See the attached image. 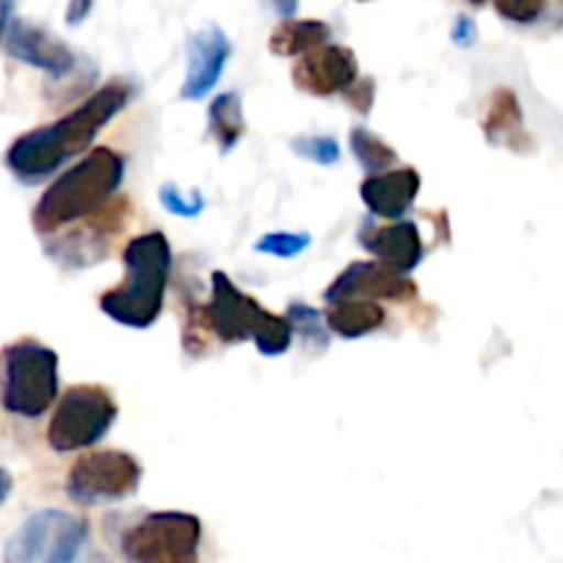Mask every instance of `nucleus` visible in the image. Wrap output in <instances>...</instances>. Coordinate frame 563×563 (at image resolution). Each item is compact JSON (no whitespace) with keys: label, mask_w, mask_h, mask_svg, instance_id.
Instances as JSON below:
<instances>
[{"label":"nucleus","mask_w":563,"mask_h":563,"mask_svg":"<svg viewBox=\"0 0 563 563\" xmlns=\"http://www.w3.org/2000/svg\"><path fill=\"white\" fill-rule=\"evenodd\" d=\"M210 282L213 288L208 305L188 307L186 338L194 332L191 343H186L188 354H194V349H205V334H213L224 345L254 340L257 351L265 356H279L290 349L294 323L288 316H276L260 307L252 296L235 288V282L224 271H216Z\"/></svg>","instance_id":"obj_2"},{"label":"nucleus","mask_w":563,"mask_h":563,"mask_svg":"<svg viewBox=\"0 0 563 563\" xmlns=\"http://www.w3.org/2000/svg\"><path fill=\"white\" fill-rule=\"evenodd\" d=\"M360 243L387 268L409 274L420 265L426 246L415 221H393L387 227H362Z\"/></svg>","instance_id":"obj_13"},{"label":"nucleus","mask_w":563,"mask_h":563,"mask_svg":"<svg viewBox=\"0 0 563 563\" xmlns=\"http://www.w3.org/2000/svg\"><path fill=\"white\" fill-rule=\"evenodd\" d=\"M86 536V519L62 508H45L14 530L7 544V563H75Z\"/></svg>","instance_id":"obj_7"},{"label":"nucleus","mask_w":563,"mask_h":563,"mask_svg":"<svg viewBox=\"0 0 563 563\" xmlns=\"http://www.w3.org/2000/svg\"><path fill=\"white\" fill-rule=\"evenodd\" d=\"M473 36H475V25H473V20H467V18L459 20V23H456V31H453V40L462 42V45H470V42H473Z\"/></svg>","instance_id":"obj_27"},{"label":"nucleus","mask_w":563,"mask_h":563,"mask_svg":"<svg viewBox=\"0 0 563 563\" xmlns=\"http://www.w3.org/2000/svg\"><path fill=\"white\" fill-rule=\"evenodd\" d=\"M89 9H91V0H73V7H69V12H67V20L73 25L80 23V20L89 14Z\"/></svg>","instance_id":"obj_28"},{"label":"nucleus","mask_w":563,"mask_h":563,"mask_svg":"<svg viewBox=\"0 0 563 563\" xmlns=\"http://www.w3.org/2000/svg\"><path fill=\"white\" fill-rule=\"evenodd\" d=\"M470 3H475V7H484L486 0H470Z\"/></svg>","instance_id":"obj_32"},{"label":"nucleus","mask_w":563,"mask_h":563,"mask_svg":"<svg viewBox=\"0 0 563 563\" xmlns=\"http://www.w3.org/2000/svg\"><path fill=\"white\" fill-rule=\"evenodd\" d=\"M288 318H290V323H294V332L296 329L301 332L305 343L318 345V349L329 345V332L321 321V312L312 310V307H307V305H294L288 310Z\"/></svg>","instance_id":"obj_21"},{"label":"nucleus","mask_w":563,"mask_h":563,"mask_svg":"<svg viewBox=\"0 0 563 563\" xmlns=\"http://www.w3.org/2000/svg\"><path fill=\"white\" fill-rule=\"evenodd\" d=\"M58 398V356L40 340L23 338L0 351V406L9 415H45Z\"/></svg>","instance_id":"obj_5"},{"label":"nucleus","mask_w":563,"mask_h":563,"mask_svg":"<svg viewBox=\"0 0 563 563\" xmlns=\"http://www.w3.org/2000/svg\"><path fill=\"white\" fill-rule=\"evenodd\" d=\"M161 202L172 216H183V219H194L205 210V199L197 191H194V197H183L177 186L161 188Z\"/></svg>","instance_id":"obj_25"},{"label":"nucleus","mask_w":563,"mask_h":563,"mask_svg":"<svg viewBox=\"0 0 563 563\" xmlns=\"http://www.w3.org/2000/svg\"><path fill=\"white\" fill-rule=\"evenodd\" d=\"M387 321V312L373 299H345L334 301L327 310V323L334 334L345 340L365 338V334L378 332Z\"/></svg>","instance_id":"obj_16"},{"label":"nucleus","mask_w":563,"mask_h":563,"mask_svg":"<svg viewBox=\"0 0 563 563\" xmlns=\"http://www.w3.org/2000/svg\"><path fill=\"white\" fill-rule=\"evenodd\" d=\"M332 36L327 23L321 20H285L279 29L271 34V53L274 56H307V53L323 47Z\"/></svg>","instance_id":"obj_18"},{"label":"nucleus","mask_w":563,"mask_h":563,"mask_svg":"<svg viewBox=\"0 0 563 563\" xmlns=\"http://www.w3.org/2000/svg\"><path fill=\"white\" fill-rule=\"evenodd\" d=\"M417 191H420V172L411 169V166L382 172V175H367V180L360 188L365 208L376 219L387 221L404 219L406 210L415 205Z\"/></svg>","instance_id":"obj_14"},{"label":"nucleus","mask_w":563,"mask_h":563,"mask_svg":"<svg viewBox=\"0 0 563 563\" xmlns=\"http://www.w3.org/2000/svg\"><path fill=\"white\" fill-rule=\"evenodd\" d=\"M232 45L219 25H205L202 31L188 42V73L183 84V100H202L219 84L227 62H230Z\"/></svg>","instance_id":"obj_12"},{"label":"nucleus","mask_w":563,"mask_h":563,"mask_svg":"<svg viewBox=\"0 0 563 563\" xmlns=\"http://www.w3.org/2000/svg\"><path fill=\"white\" fill-rule=\"evenodd\" d=\"M294 150L299 155H305V158L316 161L318 166H332L340 161L338 141L329 139V135H305V139H296Z\"/></svg>","instance_id":"obj_23"},{"label":"nucleus","mask_w":563,"mask_h":563,"mask_svg":"<svg viewBox=\"0 0 563 563\" xmlns=\"http://www.w3.org/2000/svg\"><path fill=\"white\" fill-rule=\"evenodd\" d=\"M373 95H376V84L371 78H360L349 91H345V102L354 108L356 113H371L373 108Z\"/></svg>","instance_id":"obj_26"},{"label":"nucleus","mask_w":563,"mask_h":563,"mask_svg":"<svg viewBox=\"0 0 563 563\" xmlns=\"http://www.w3.org/2000/svg\"><path fill=\"white\" fill-rule=\"evenodd\" d=\"M417 285L409 276L398 274V271L387 268L378 260H360L351 263L338 279L323 290L327 305L345 299H387V301H415L417 299Z\"/></svg>","instance_id":"obj_10"},{"label":"nucleus","mask_w":563,"mask_h":563,"mask_svg":"<svg viewBox=\"0 0 563 563\" xmlns=\"http://www.w3.org/2000/svg\"><path fill=\"white\" fill-rule=\"evenodd\" d=\"M122 257L124 279L100 296V310L128 329H147L158 321L169 288V238L158 230L133 238Z\"/></svg>","instance_id":"obj_3"},{"label":"nucleus","mask_w":563,"mask_h":563,"mask_svg":"<svg viewBox=\"0 0 563 563\" xmlns=\"http://www.w3.org/2000/svg\"><path fill=\"white\" fill-rule=\"evenodd\" d=\"M12 475L7 473V470L0 467V503H7V497L12 495Z\"/></svg>","instance_id":"obj_31"},{"label":"nucleus","mask_w":563,"mask_h":563,"mask_svg":"<svg viewBox=\"0 0 563 563\" xmlns=\"http://www.w3.org/2000/svg\"><path fill=\"white\" fill-rule=\"evenodd\" d=\"M128 86L122 80H111L64 119L23 133L7 153L9 172L25 186L56 175L67 161L91 147L95 135L128 106Z\"/></svg>","instance_id":"obj_1"},{"label":"nucleus","mask_w":563,"mask_h":563,"mask_svg":"<svg viewBox=\"0 0 563 563\" xmlns=\"http://www.w3.org/2000/svg\"><path fill=\"white\" fill-rule=\"evenodd\" d=\"M360 80V64L354 51L343 45H323L307 53L294 67L296 89L312 97L345 95Z\"/></svg>","instance_id":"obj_11"},{"label":"nucleus","mask_w":563,"mask_h":563,"mask_svg":"<svg viewBox=\"0 0 563 563\" xmlns=\"http://www.w3.org/2000/svg\"><path fill=\"white\" fill-rule=\"evenodd\" d=\"M7 51L18 62L40 67L51 75H67L75 69V53L47 31L29 23H12L7 31Z\"/></svg>","instance_id":"obj_15"},{"label":"nucleus","mask_w":563,"mask_h":563,"mask_svg":"<svg viewBox=\"0 0 563 563\" xmlns=\"http://www.w3.org/2000/svg\"><path fill=\"white\" fill-rule=\"evenodd\" d=\"M351 153H354V158L360 161L362 169H365L367 175H382V172H389L395 166V161H398L395 150L389 147V144H384L376 133H371V130L365 128L351 130Z\"/></svg>","instance_id":"obj_20"},{"label":"nucleus","mask_w":563,"mask_h":563,"mask_svg":"<svg viewBox=\"0 0 563 563\" xmlns=\"http://www.w3.org/2000/svg\"><path fill=\"white\" fill-rule=\"evenodd\" d=\"M14 0H0V40H7L9 23H12Z\"/></svg>","instance_id":"obj_29"},{"label":"nucleus","mask_w":563,"mask_h":563,"mask_svg":"<svg viewBox=\"0 0 563 563\" xmlns=\"http://www.w3.org/2000/svg\"><path fill=\"white\" fill-rule=\"evenodd\" d=\"M119 406L100 384H75L58 398L47 426V442L53 451L73 453L97 445L111 431Z\"/></svg>","instance_id":"obj_6"},{"label":"nucleus","mask_w":563,"mask_h":563,"mask_svg":"<svg viewBox=\"0 0 563 563\" xmlns=\"http://www.w3.org/2000/svg\"><path fill=\"white\" fill-rule=\"evenodd\" d=\"M497 14L514 25L539 23L547 9V0H495Z\"/></svg>","instance_id":"obj_24"},{"label":"nucleus","mask_w":563,"mask_h":563,"mask_svg":"<svg viewBox=\"0 0 563 563\" xmlns=\"http://www.w3.org/2000/svg\"><path fill=\"white\" fill-rule=\"evenodd\" d=\"M271 3H274V9L282 18H294L296 7H299V0H271Z\"/></svg>","instance_id":"obj_30"},{"label":"nucleus","mask_w":563,"mask_h":563,"mask_svg":"<svg viewBox=\"0 0 563 563\" xmlns=\"http://www.w3.org/2000/svg\"><path fill=\"white\" fill-rule=\"evenodd\" d=\"M310 246V238L307 235H294V232H271V235L260 238L254 243V252H263V254H274V257H296L299 252Z\"/></svg>","instance_id":"obj_22"},{"label":"nucleus","mask_w":563,"mask_h":563,"mask_svg":"<svg viewBox=\"0 0 563 563\" xmlns=\"http://www.w3.org/2000/svg\"><path fill=\"white\" fill-rule=\"evenodd\" d=\"M484 135L489 144H503V147H522V108H519L517 95L511 89H497L492 95L489 108L484 117Z\"/></svg>","instance_id":"obj_17"},{"label":"nucleus","mask_w":563,"mask_h":563,"mask_svg":"<svg viewBox=\"0 0 563 563\" xmlns=\"http://www.w3.org/2000/svg\"><path fill=\"white\" fill-rule=\"evenodd\" d=\"M210 119V133L213 139L219 141L221 153H230L235 147L238 141H241L243 130H246V122H243V111H241V97L235 91H224L213 100L208 111Z\"/></svg>","instance_id":"obj_19"},{"label":"nucleus","mask_w":563,"mask_h":563,"mask_svg":"<svg viewBox=\"0 0 563 563\" xmlns=\"http://www.w3.org/2000/svg\"><path fill=\"white\" fill-rule=\"evenodd\" d=\"M122 180V155L111 147H95L42 194L34 208V230L40 235H53L62 227L91 219L117 197Z\"/></svg>","instance_id":"obj_4"},{"label":"nucleus","mask_w":563,"mask_h":563,"mask_svg":"<svg viewBox=\"0 0 563 563\" xmlns=\"http://www.w3.org/2000/svg\"><path fill=\"white\" fill-rule=\"evenodd\" d=\"M141 484V464L122 451L80 456L67 475V495L80 506H100L130 497Z\"/></svg>","instance_id":"obj_9"},{"label":"nucleus","mask_w":563,"mask_h":563,"mask_svg":"<svg viewBox=\"0 0 563 563\" xmlns=\"http://www.w3.org/2000/svg\"><path fill=\"white\" fill-rule=\"evenodd\" d=\"M202 522L194 514L158 511L124 533L122 552L135 563H199Z\"/></svg>","instance_id":"obj_8"}]
</instances>
